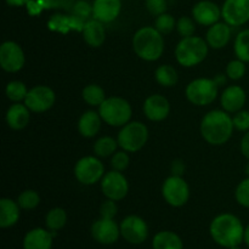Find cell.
<instances>
[{"mask_svg": "<svg viewBox=\"0 0 249 249\" xmlns=\"http://www.w3.org/2000/svg\"><path fill=\"white\" fill-rule=\"evenodd\" d=\"M228 249H241V247H240V246H233V247H230Z\"/></svg>", "mask_w": 249, "mask_h": 249, "instance_id": "c3c4849f", "label": "cell"}, {"mask_svg": "<svg viewBox=\"0 0 249 249\" xmlns=\"http://www.w3.org/2000/svg\"><path fill=\"white\" fill-rule=\"evenodd\" d=\"M148 129L141 122H130L122 128L118 134V145L126 152H136L146 145Z\"/></svg>", "mask_w": 249, "mask_h": 249, "instance_id": "8992f818", "label": "cell"}, {"mask_svg": "<svg viewBox=\"0 0 249 249\" xmlns=\"http://www.w3.org/2000/svg\"><path fill=\"white\" fill-rule=\"evenodd\" d=\"M119 228L122 237L131 245H141L148 237L147 224L138 215H129L124 218Z\"/></svg>", "mask_w": 249, "mask_h": 249, "instance_id": "30bf717a", "label": "cell"}, {"mask_svg": "<svg viewBox=\"0 0 249 249\" xmlns=\"http://www.w3.org/2000/svg\"><path fill=\"white\" fill-rule=\"evenodd\" d=\"M91 236L97 243L101 245H113L121 236V228L114 219L101 218L94 221L91 225Z\"/></svg>", "mask_w": 249, "mask_h": 249, "instance_id": "9a60e30c", "label": "cell"}, {"mask_svg": "<svg viewBox=\"0 0 249 249\" xmlns=\"http://www.w3.org/2000/svg\"><path fill=\"white\" fill-rule=\"evenodd\" d=\"M232 121L233 126H235L237 130L246 131V133L249 130V111L241 109V111L236 112Z\"/></svg>", "mask_w": 249, "mask_h": 249, "instance_id": "ab89813d", "label": "cell"}, {"mask_svg": "<svg viewBox=\"0 0 249 249\" xmlns=\"http://www.w3.org/2000/svg\"><path fill=\"white\" fill-rule=\"evenodd\" d=\"M101 116L95 111H87L78 122V130L84 138H94L101 128Z\"/></svg>", "mask_w": 249, "mask_h": 249, "instance_id": "d4e9b609", "label": "cell"}, {"mask_svg": "<svg viewBox=\"0 0 249 249\" xmlns=\"http://www.w3.org/2000/svg\"><path fill=\"white\" fill-rule=\"evenodd\" d=\"M208 55V43L201 36L182 38L175 48V57L179 65L194 67L199 65Z\"/></svg>", "mask_w": 249, "mask_h": 249, "instance_id": "277c9868", "label": "cell"}, {"mask_svg": "<svg viewBox=\"0 0 249 249\" xmlns=\"http://www.w3.org/2000/svg\"><path fill=\"white\" fill-rule=\"evenodd\" d=\"M101 190L107 198L113 199V201H121L128 195V180L121 172L112 170L102 178Z\"/></svg>", "mask_w": 249, "mask_h": 249, "instance_id": "8fae6325", "label": "cell"}, {"mask_svg": "<svg viewBox=\"0 0 249 249\" xmlns=\"http://www.w3.org/2000/svg\"><path fill=\"white\" fill-rule=\"evenodd\" d=\"M235 53L238 60L249 62V29H243L236 36Z\"/></svg>", "mask_w": 249, "mask_h": 249, "instance_id": "4dcf8cb0", "label": "cell"}, {"mask_svg": "<svg viewBox=\"0 0 249 249\" xmlns=\"http://www.w3.org/2000/svg\"><path fill=\"white\" fill-rule=\"evenodd\" d=\"M19 208L17 202L10 198L0 199V228L7 229L14 226L19 219Z\"/></svg>", "mask_w": 249, "mask_h": 249, "instance_id": "cb8c5ba5", "label": "cell"}, {"mask_svg": "<svg viewBox=\"0 0 249 249\" xmlns=\"http://www.w3.org/2000/svg\"><path fill=\"white\" fill-rule=\"evenodd\" d=\"M29 111L31 109L26 105H21L19 102L12 105L6 112L7 125L14 130H21V129L26 128L29 123V119H31Z\"/></svg>", "mask_w": 249, "mask_h": 249, "instance_id": "7402d4cb", "label": "cell"}, {"mask_svg": "<svg viewBox=\"0 0 249 249\" xmlns=\"http://www.w3.org/2000/svg\"><path fill=\"white\" fill-rule=\"evenodd\" d=\"M17 203L22 209L26 211H32V209L36 208L40 203V197L36 194L34 190H26L22 192L17 198Z\"/></svg>", "mask_w": 249, "mask_h": 249, "instance_id": "836d02e7", "label": "cell"}, {"mask_svg": "<svg viewBox=\"0 0 249 249\" xmlns=\"http://www.w3.org/2000/svg\"><path fill=\"white\" fill-rule=\"evenodd\" d=\"M118 146V141L114 140L111 136H102L95 142L94 152L99 157H108V156L114 155Z\"/></svg>", "mask_w": 249, "mask_h": 249, "instance_id": "1f68e13d", "label": "cell"}, {"mask_svg": "<svg viewBox=\"0 0 249 249\" xmlns=\"http://www.w3.org/2000/svg\"><path fill=\"white\" fill-rule=\"evenodd\" d=\"M231 39V26L221 22H216L211 26L207 32V43L213 49H223L229 44Z\"/></svg>", "mask_w": 249, "mask_h": 249, "instance_id": "44dd1931", "label": "cell"}, {"mask_svg": "<svg viewBox=\"0 0 249 249\" xmlns=\"http://www.w3.org/2000/svg\"><path fill=\"white\" fill-rule=\"evenodd\" d=\"M177 29L180 36H184V38H187V36H194L195 31H196V27H195L194 21L190 17H181L177 22Z\"/></svg>", "mask_w": 249, "mask_h": 249, "instance_id": "f35d334b", "label": "cell"}, {"mask_svg": "<svg viewBox=\"0 0 249 249\" xmlns=\"http://www.w3.org/2000/svg\"><path fill=\"white\" fill-rule=\"evenodd\" d=\"M162 195L165 202L172 207H182L190 198V189L187 182L178 175L165 179L162 186Z\"/></svg>", "mask_w": 249, "mask_h": 249, "instance_id": "ba28073f", "label": "cell"}, {"mask_svg": "<svg viewBox=\"0 0 249 249\" xmlns=\"http://www.w3.org/2000/svg\"><path fill=\"white\" fill-rule=\"evenodd\" d=\"M235 197L240 206L249 208V177L247 179L242 180L238 184V186L236 187Z\"/></svg>", "mask_w": 249, "mask_h": 249, "instance_id": "8d00e7d4", "label": "cell"}, {"mask_svg": "<svg viewBox=\"0 0 249 249\" xmlns=\"http://www.w3.org/2000/svg\"><path fill=\"white\" fill-rule=\"evenodd\" d=\"M247 100V95L243 88L238 85H231L223 91L220 97L221 107L228 113H236L243 108Z\"/></svg>", "mask_w": 249, "mask_h": 249, "instance_id": "e0dca14e", "label": "cell"}, {"mask_svg": "<svg viewBox=\"0 0 249 249\" xmlns=\"http://www.w3.org/2000/svg\"><path fill=\"white\" fill-rule=\"evenodd\" d=\"M117 201L113 199L107 198V201H105L104 203L100 207V214H101V218L105 219H114L116 218L117 213H118V206L116 203Z\"/></svg>", "mask_w": 249, "mask_h": 249, "instance_id": "60d3db41", "label": "cell"}, {"mask_svg": "<svg viewBox=\"0 0 249 249\" xmlns=\"http://www.w3.org/2000/svg\"><path fill=\"white\" fill-rule=\"evenodd\" d=\"M241 152L247 160H249V130L243 135L241 140Z\"/></svg>", "mask_w": 249, "mask_h": 249, "instance_id": "f6af8a7d", "label": "cell"}, {"mask_svg": "<svg viewBox=\"0 0 249 249\" xmlns=\"http://www.w3.org/2000/svg\"><path fill=\"white\" fill-rule=\"evenodd\" d=\"M143 112L150 121H163L167 118L170 112L169 101L162 95H151L143 104Z\"/></svg>", "mask_w": 249, "mask_h": 249, "instance_id": "ac0fdd59", "label": "cell"}, {"mask_svg": "<svg viewBox=\"0 0 249 249\" xmlns=\"http://www.w3.org/2000/svg\"><path fill=\"white\" fill-rule=\"evenodd\" d=\"M67 223V213L62 208H53L49 211L45 218V225L50 231H60Z\"/></svg>", "mask_w": 249, "mask_h": 249, "instance_id": "83f0119b", "label": "cell"}, {"mask_svg": "<svg viewBox=\"0 0 249 249\" xmlns=\"http://www.w3.org/2000/svg\"><path fill=\"white\" fill-rule=\"evenodd\" d=\"M82 33L85 43L91 48H99L105 43V39H106V32L102 26V22L97 19L85 22Z\"/></svg>", "mask_w": 249, "mask_h": 249, "instance_id": "603a6c76", "label": "cell"}, {"mask_svg": "<svg viewBox=\"0 0 249 249\" xmlns=\"http://www.w3.org/2000/svg\"><path fill=\"white\" fill-rule=\"evenodd\" d=\"M73 12H74L75 16L80 17L82 19H87L90 15H92V6L89 2L80 0L73 7Z\"/></svg>", "mask_w": 249, "mask_h": 249, "instance_id": "7bdbcfd3", "label": "cell"}, {"mask_svg": "<svg viewBox=\"0 0 249 249\" xmlns=\"http://www.w3.org/2000/svg\"><path fill=\"white\" fill-rule=\"evenodd\" d=\"M221 16L231 27H240L249 21V0H226Z\"/></svg>", "mask_w": 249, "mask_h": 249, "instance_id": "5bb4252c", "label": "cell"}, {"mask_svg": "<svg viewBox=\"0 0 249 249\" xmlns=\"http://www.w3.org/2000/svg\"><path fill=\"white\" fill-rule=\"evenodd\" d=\"M53 236L50 230L36 228L28 231L23 238V249H53Z\"/></svg>", "mask_w": 249, "mask_h": 249, "instance_id": "ffe728a7", "label": "cell"}, {"mask_svg": "<svg viewBox=\"0 0 249 249\" xmlns=\"http://www.w3.org/2000/svg\"><path fill=\"white\" fill-rule=\"evenodd\" d=\"M184 170H185V164L182 160H177L173 162L172 164V173L173 175H178V177H181L184 174Z\"/></svg>", "mask_w": 249, "mask_h": 249, "instance_id": "ee69618b", "label": "cell"}, {"mask_svg": "<svg viewBox=\"0 0 249 249\" xmlns=\"http://www.w3.org/2000/svg\"><path fill=\"white\" fill-rule=\"evenodd\" d=\"M155 78L158 84L162 85V87H174L178 83V72L173 66L163 65L156 70Z\"/></svg>", "mask_w": 249, "mask_h": 249, "instance_id": "f1b7e54d", "label": "cell"}, {"mask_svg": "<svg viewBox=\"0 0 249 249\" xmlns=\"http://www.w3.org/2000/svg\"><path fill=\"white\" fill-rule=\"evenodd\" d=\"M192 16L195 21L202 26H213L220 18L221 10L214 2L203 0L195 5L192 9Z\"/></svg>", "mask_w": 249, "mask_h": 249, "instance_id": "2e32d148", "label": "cell"}, {"mask_svg": "<svg viewBox=\"0 0 249 249\" xmlns=\"http://www.w3.org/2000/svg\"><path fill=\"white\" fill-rule=\"evenodd\" d=\"M74 175L83 185H94L105 175V167L101 160L92 156L80 158L74 167Z\"/></svg>", "mask_w": 249, "mask_h": 249, "instance_id": "9c48e42d", "label": "cell"}, {"mask_svg": "<svg viewBox=\"0 0 249 249\" xmlns=\"http://www.w3.org/2000/svg\"><path fill=\"white\" fill-rule=\"evenodd\" d=\"M122 9L121 0H95L92 5V16L100 22L114 21Z\"/></svg>", "mask_w": 249, "mask_h": 249, "instance_id": "d6986e66", "label": "cell"}, {"mask_svg": "<svg viewBox=\"0 0 249 249\" xmlns=\"http://www.w3.org/2000/svg\"><path fill=\"white\" fill-rule=\"evenodd\" d=\"M99 113L102 121L111 126H124L131 118V107L125 99L112 96L107 97L101 106H99Z\"/></svg>", "mask_w": 249, "mask_h": 249, "instance_id": "5b68a950", "label": "cell"}, {"mask_svg": "<svg viewBox=\"0 0 249 249\" xmlns=\"http://www.w3.org/2000/svg\"><path fill=\"white\" fill-rule=\"evenodd\" d=\"M243 242L246 243V246L249 247V224L246 226L245 229V238H243Z\"/></svg>", "mask_w": 249, "mask_h": 249, "instance_id": "bcb514c9", "label": "cell"}, {"mask_svg": "<svg viewBox=\"0 0 249 249\" xmlns=\"http://www.w3.org/2000/svg\"><path fill=\"white\" fill-rule=\"evenodd\" d=\"M233 128V121L228 112L214 109L202 119L201 134L207 142L219 146L230 140Z\"/></svg>", "mask_w": 249, "mask_h": 249, "instance_id": "7a4b0ae2", "label": "cell"}, {"mask_svg": "<svg viewBox=\"0 0 249 249\" xmlns=\"http://www.w3.org/2000/svg\"><path fill=\"white\" fill-rule=\"evenodd\" d=\"M55 104V92L53 89L45 85H38L31 89L24 99V105L36 113H41L51 107Z\"/></svg>", "mask_w": 249, "mask_h": 249, "instance_id": "7c38bea8", "label": "cell"}, {"mask_svg": "<svg viewBox=\"0 0 249 249\" xmlns=\"http://www.w3.org/2000/svg\"><path fill=\"white\" fill-rule=\"evenodd\" d=\"M5 94H6L7 99L11 100V101L19 102L26 99L28 90H27V87L23 83L18 82V80H14V82H10L6 85Z\"/></svg>", "mask_w": 249, "mask_h": 249, "instance_id": "d6a6232c", "label": "cell"}, {"mask_svg": "<svg viewBox=\"0 0 249 249\" xmlns=\"http://www.w3.org/2000/svg\"><path fill=\"white\" fill-rule=\"evenodd\" d=\"M156 29L162 34H169L175 28V19L172 15L162 14L156 18Z\"/></svg>", "mask_w": 249, "mask_h": 249, "instance_id": "e575fe53", "label": "cell"}, {"mask_svg": "<svg viewBox=\"0 0 249 249\" xmlns=\"http://www.w3.org/2000/svg\"><path fill=\"white\" fill-rule=\"evenodd\" d=\"M246 174H247L248 177H249V163H248L247 165H246Z\"/></svg>", "mask_w": 249, "mask_h": 249, "instance_id": "7dc6e473", "label": "cell"}, {"mask_svg": "<svg viewBox=\"0 0 249 249\" xmlns=\"http://www.w3.org/2000/svg\"><path fill=\"white\" fill-rule=\"evenodd\" d=\"M24 53L15 41H5L0 46V66L9 73L18 72L24 66Z\"/></svg>", "mask_w": 249, "mask_h": 249, "instance_id": "4fadbf2b", "label": "cell"}, {"mask_svg": "<svg viewBox=\"0 0 249 249\" xmlns=\"http://www.w3.org/2000/svg\"><path fill=\"white\" fill-rule=\"evenodd\" d=\"M133 48L136 55L145 61H157L164 51L162 33L153 27L139 29L133 38Z\"/></svg>", "mask_w": 249, "mask_h": 249, "instance_id": "3957f363", "label": "cell"}, {"mask_svg": "<svg viewBox=\"0 0 249 249\" xmlns=\"http://www.w3.org/2000/svg\"><path fill=\"white\" fill-rule=\"evenodd\" d=\"M153 249H184L179 235L173 231H160L152 240Z\"/></svg>", "mask_w": 249, "mask_h": 249, "instance_id": "484cf974", "label": "cell"}, {"mask_svg": "<svg viewBox=\"0 0 249 249\" xmlns=\"http://www.w3.org/2000/svg\"><path fill=\"white\" fill-rule=\"evenodd\" d=\"M146 9L153 16H160L164 14L167 10V1L165 0H146Z\"/></svg>", "mask_w": 249, "mask_h": 249, "instance_id": "b9f144b4", "label": "cell"}, {"mask_svg": "<svg viewBox=\"0 0 249 249\" xmlns=\"http://www.w3.org/2000/svg\"><path fill=\"white\" fill-rule=\"evenodd\" d=\"M83 99L90 106H101L106 100V94L104 89L96 84H90L83 89Z\"/></svg>", "mask_w": 249, "mask_h": 249, "instance_id": "f546056e", "label": "cell"}, {"mask_svg": "<svg viewBox=\"0 0 249 249\" xmlns=\"http://www.w3.org/2000/svg\"><path fill=\"white\" fill-rule=\"evenodd\" d=\"M218 87L214 79L198 78L187 85L186 97L191 104L196 106L211 105L218 96Z\"/></svg>", "mask_w": 249, "mask_h": 249, "instance_id": "52a82bcc", "label": "cell"}, {"mask_svg": "<svg viewBox=\"0 0 249 249\" xmlns=\"http://www.w3.org/2000/svg\"><path fill=\"white\" fill-rule=\"evenodd\" d=\"M243 224L236 215L224 213L215 216L211 223L209 232L214 242L224 248L240 246L245 238Z\"/></svg>", "mask_w": 249, "mask_h": 249, "instance_id": "6da1fadb", "label": "cell"}, {"mask_svg": "<svg viewBox=\"0 0 249 249\" xmlns=\"http://www.w3.org/2000/svg\"><path fill=\"white\" fill-rule=\"evenodd\" d=\"M129 162H130V158H129L126 151H118L112 157L111 165L113 168V170L124 172L129 167Z\"/></svg>", "mask_w": 249, "mask_h": 249, "instance_id": "74e56055", "label": "cell"}, {"mask_svg": "<svg viewBox=\"0 0 249 249\" xmlns=\"http://www.w3.org/2000/svg\"><path fill=\"white\" fill-rule=\"evenodd\" d=\"M226 74L232 80H238L243 78V75L246 74V62L238 60V58L229 62L228 67H226Z\"/></svg>", "mask_w": 249, "mask_h": 249, "instance_id": "d590c367", "label": "cell"}, {"mask_svg": "<svg viewBox=\"0 0 249 249\" xmlns=\"http://www.w3.org/2000/svg\"><path fill=\"white\" fill-rule=\"evenodd\" d=\"M84 19H82L78 16H62V15H56L51 18L49 22V26L51 29H56V31L67 32L70 29H75V31H83L84 28Z\"/></svg>", "mask_w": 249, "mask_h": 249, "instance_id": "4316f807", "label": "cell"}]
</instances>
